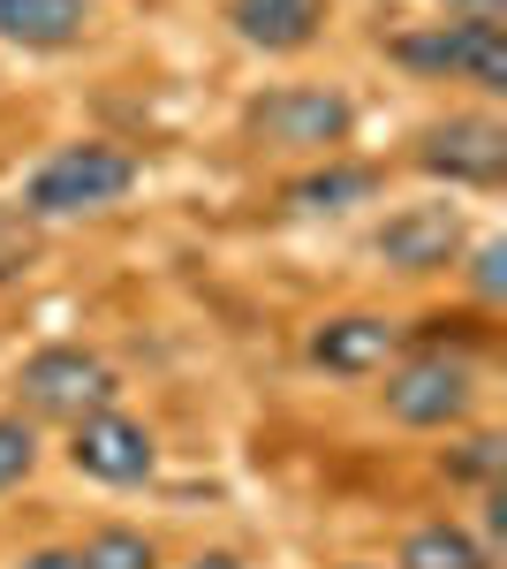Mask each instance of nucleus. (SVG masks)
Listing matches in <instances>:
<instances>
[{
  "label": "nucleus",
  "mask_w": 507,
  "mask_h": 569,
  "mask_svg": "<svg viewBox=\"0 0 507 569\" xmlns=\"http://www.w3.org/2000/svg\"><path fill=\"white\" fill-rule=\"evenodd\" d=\"M379 380V410L409 433H463L477 418V365L463 350H402Z\"/></svg>",
  "instance_id": "obj_5"
},
{
  "label": "nucleus",
  "mask_w": 507,
  "mask_h": 569,
  "mask_svg": "<svg viewBox=\"0 0 507 569\" xmlns=\"http://www.w3.org/2000/svg\"><path fill=\"white\" fill-rule=\"evenodd\" d=\"M91 31V0H0V39L23 53H69Z\"/></svg>",
  "instance_id": "obj_12"
},
{
  "label": "nucleus",
  "mask_w": 507,
  "mask_h": 569,
  "mask_svg": "<svg viewBox=\"0 0 507 569\" xmlns=\"http://www.w3.org/2000/svg\"><path fill=\"white\" fill-rule=\"evenodd\" d=\"M469 297H477V311H500L507 297V236H485V243H469Z\"/></svg>",
  "instance_id": "obj_17"
},
{
  "label": "nucleus",
  "mask_w": 507,
  "mask_h": 569,
  "mask_svg": "<svg viewBox=\"0 0 507 569\" xmlns=\"http://www.w3.org/2000/svg\"><path fill=\"white\" fill-rule=\"evenodd\" d=\"M326 16H334V0H227V31L251 53H273V61L311 53L318 31H326Z\"/></svg>",
  "instance_id": "obj_11"
},
{
  "label": "nucleus",
  "mask_w": 507,
  "mask_h": 569,
  "mask_svg": "<svg viewBox=\"0 0 507 569\" xmlns=\"http://www.w3.org/2000/svg\"><path fill=\"white\" fill-rule=\"evenodd\" d=\"M386 273H402V281H432V273H455L469 251V220L455 198H424V206H402V213H386L372 228V243H364Z\"/></svg>",
  "instance_id": "obj_7"
},
{
  "label": "nucleus",
  "mask_w": 507,
  "mask_h": 569,
  "mask_svg": "<svg viewBox=\"0 0 507 569\" xmlns=\"http://www.w3.org/2000/svg\"><path fill=\"white\" fill-rule=\"evenodd\" d=\"M402 350H409V327L394 311H334L303 335V357L334 380H379Z\"/></svg>",
  "instance_id": "obj_9"
},
{
  "label": "nucleus",
  "mask_w": 507,
  "mask_h": 569,
  "mask_svg": "<svg viewBox=\"0 0 507 569\" xmlns=\"http://www.w3.org/2000/svg\"><path fill=\"white\" fill-rule=\"evenodd\" d=\"M386 61L424 77V84H469L485 99H500L507 91V23L500 16H439V23H417V31H394Z\"/></svg>",
  "instance_id": "obj_2"
},
{
  "label": "nucleus",
  "mask_w": 507,
  "mask_h": 569,
  "mask_svg": "<svg viewBox=\"0 0 507 569\" xmlns=\"http://www.w3.org/2000/svg\"><path fill=\"white\" fill-rule=\"evenodd\" d=\"M69 471L91 486H144L160 471V440L144 418H129L122 402L114 410H91L69 426Z\"/></svg>",
  "instance_id": "obj_8"
},
{
  "label": "nucleus",
  "mask_w": 507,
  "mask_h": 569,
  "mask_svg": "<svg viewBox=\"0 0 507 569\" xmlns=\"http://www.w3.org/2000/svg\"><path fill=\"white\" fill-rule=\"evenodd\" d=\"M334 569H379V562H334Z\"/></svg>",
  "instance_id": "obj_22"
},
{
  "label": "nucleus",
  "mask_w": 507,
  "mask_h": 569,
  "mask_svg": "<svg viewBox=\"0 0 507 569\" xmlns=\"http://www.w3.org/2000/svg\"><path fill=\"white\" fill-rule=\"evenodd\" d=\"M439 471H447V486H469V493H493V486L507 479V433H463L447 456H439Z\"/></svg>",
  "instance_id": "obj_14"
},
{
  "label": "nucleus",
  "mask_w": 507,
  "mask_h": 569,
  "mask_svg": "<svg viewBox=\"0 0 507 569\" xmlns=\"http://www.w3.org/2000/svg\"><path fill=\"white\" fill-rule=\"evenodd\" d=\"M409 168L447 190H500L507 182V122L493 107H455L409 130Z\"/></svg>",
  "instance_id": "obj_6"
},
{
  "label": "nucleus",
  "mask_w": 507,
  "mask_h": 569,
  "mask_svg": "<svg viewBox=\"0 0 507 569\" xmlns=\"http://www.w3.org/2000/svg\"><path fill=\"white\" fill-rule=\"evenodd\" d=\"M182 569H243V555H227V547H205V555H190Z\"/></svg>",
  "instance_id": "obj_20"
},
{
  "label": "nucleus",
  "mask_w": 507,
  "mask_h": 569,
  "mask_svg": "<svg viewBox=\"0 0 507 569\" xmlns=\"http://www.w3.org/2000/svg\"><path fill=\"white\" fill-rule=\"evenodd\" d=\"M114 402H122V372L84 342H39L16 365V410L31 426H77V418L114 410Z\"/></svg>",
  "instance_id": "obj_4"
},
{
  "label": "nucleus",
  "mask_w": 507,
  "mask_h": 569,
  "mask_svg": "<svg viewBox=\"0 0 507 569\" xmlns=\"http://www.w3.org/2000/svg\"><path fill=\"white\" fill-rule=\"evenodd\" d=\"M243 137L265 152H296V160H334L356 137V99L341 84H273L243 99Z\"/></svg>",
  "instance_id": "obj_3"
},
{
  "label": "nucleus",
  "mask_w": 507,
  "mask_h": 569,
  "mask_svg": "<svg viewBox=\"0 0 507 569\" xmlns=\"http://www.w3.org/2000/svg\"><path fill=\"white\" fill-rule=\"evenodd\" d=\"M379 190H386V168L334 152V160H311L303 176L281 182V213L288 220H341V213H356V206H372Z\"/></svg>",
  "instance_id": "obj_10"
},
{
  "label": "nucleus",
  "mask_w": 507,
  "mask_h": 569,
  "mask_svg": "<svg viewBox=\"0 0 507 569\" xmlns=\"http://www.w3.org/2000/svg\"><path fill=\"white\" fill-rule=\"evenodd\" d=\"M31 259H39V243H31V220L0 213V289H16V281L31 273Z\"/></svg>",
  "instance_id": "obj_18"
},
{
  "label": "nucleus",
  "mask_w": 507,
  "mask_h": 569,
  "mask_svg": "<svg viewBox=\"0 0 507 569\" xmlns=\"http://www.w3.org/2000/svg\"><path fill=\"white\" fill-rule=\"evenodd\" d=\"M144 182V160L107 144V137H77V144H53L39 168L23 176L16 190V220L31 228H53V220H99V213H122Z\"/></svg>",
  "instance_id": "obj_1"
},
{
  "label": "nucleus",
  "mask_w": 507,
  "mask_h": 569,
  "mask_svg": "<svg viewBox=\"0 0 507 569\" xmlns=\"http://www.w3.org/2000/svg\"><path fill=\"white\" fill-rule=\"evenodd\" d=\"M39 456H45L39 426H31L23 410H0V501L31 486V471H39Z\"/></svg>",
  "instance_id": "obj_16"
},
{
  "label": "nucleus",
  "mask_w": 507,
  "mask_h": 569,
  "mask_svg": "<svg viewBox=\"0 0 507 569\" xmlns=\"http://www.w3.org/2000/svg\"><path fill=\"white\" fill-rule=\"evenodd\" d=\"M394 569H500V555H493L463 517H424V525L402 531Z\"/></svg>",
  "instance_id": "obj_13"
},
{
  "label": "nucleus",
  "mask_w": 507,
  "mask_h": 569,
  "mask_svg": "<svg viewBox=\"0 0 507 569\" xmlns=\"http://www.w3.org/2000/svg\"><path fill=\"white\" fill-rule=\"evenodd\" d=\"M16 569H84V562H77V547H31Z\"/></svg>",
  "instance_id": "obj_19"
},
{
  "label": "nucleus",
  "mask_w": 507,
  "mask_h": 569,
  "mask_svg": "<svg viewBox=\"0 0 507 569\" xmlns=\"http://www.w3.org/2000/svg\"><path fill=\"white\" fill-rule=\"evenodd\" d=\"M439 8H447V16H500L507 0H439Z\"/></svg>",
  "instance_id": "obj_21"
},
{
  "label": "nucleus",
  "mask_w": 507,
  "mask_h": 569,
  "mask_svg": "<svg viewBox=\"0 0 507 569\" xmlns=\"http://www.w3.org/2000/svg\"><path fill=\"white\" fill-rule=\"evenodd\" d=\"M77 562L84 569H160V539L136 531V525H99L84 547H77Z\"/></svg>",
  "instance_id": "obj_15"
}]
</instances>
